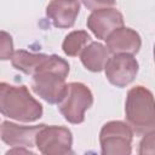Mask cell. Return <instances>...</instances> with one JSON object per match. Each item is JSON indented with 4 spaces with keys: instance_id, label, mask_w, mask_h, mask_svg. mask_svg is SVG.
<instances>
[{
    "instance_id": "e0dca14e",
    "label": "cell",
    "mask_w": 155,
    "mask_h": 155,
    "mask_svg": "<svg viewBox=\"0 0 155 155\" xmlns=\"http://www.w3.org/2000/svg\"><path fill=\"white\" fill-rule=\"evenodd\" d=\"M84 6L87 10H98V8H105V7H111L115 5L116 0H81Z\"/></svg>"
},
{
    "instance_id": "9c48e42d",
    "label": "cell",
    "mask_w": 155,
    "mask_h": 155,
    "mask_svg": "<svg viewBox=\"0 0 155 155\" xmlns=\"http://www.w3.org/2000/svg\"><path fill=\"white\" fill-rule=\"evenodd\" d=\"M41 125L22 126L11 121H2L0 125V138L10 147H24L31 149L35 147V137Z\"/></svg>"
},
{
    "instance_id": "5bb4252c",
    "label": "cell",
    "mask_w": 155,
    "mask_h": 155,
    "mask_svg": "<svg viewBox=\"0 0 155 155\" xmlns=\"http://www.w3.org/2000/svg\"><path fill=\"white\" fill-rule=\"evenodd\" d=\"M92 41L91 35L85 30L70 31L63 40L62 50L69 57H78L81 51Z\"/></svg>"
},
{
    "instance_id": "8fae6325",
    "label": "cell",
    "mask_w": 155,
    "mask_h": 155,
    "mask_svg": "<svg viewBox=\"0 0 155 155\" xmlns=\"http://www.w3.org/2000/svg\"><path fill=\"white\" fill-rule=\"evenodd\" d=\"M79 13L80 0H51L46 6L47 18L59 29L71 28Z\"/></svg>"
},
{
    "instance_id": "ba28073f",
    "label": "cell",
    "mask_w": 155,
    "mask_h": 155,
    "mask_svg": "<svg viewBox=\"0 0 155 155\" xmlns=\"http://www.w3.org/2000/svg\"><path fill=\"white\" fill-rule=\"evenodd\" d=\"M86 24L97 39L105 40L111 31L124 25V16L114 7L98 8L91 12Z\"/></svg>"
},
{
    "instance_id": "52a82bcc",
    "label": "cell",
    "mask_w": 155,
    "mask_h": 155,
    "mask_svg": "<svg viewBox=\"0 0 155 155\" xmlns=\"http://www.w3.org/2000/svg\"><path fill=\"white\" fill-rule=\"evenodd\" d=\"M139 64L132 54L117 53L108 58L104 65V73L108 81L119 87L124 88L130 85L137 76Z\"/></svg>"
},
{
    "instance_id": "277c9868",
    "label": "cell",
    "mask_w": 155,
    "mask_h": 155,
    "mask_svg": "<svg viewBox=\"0 0 155 155\" xmlns=\"http://www.w3.org/2000/svg\"><path fill=\"white\" fill-rule=\"evenodd\" d=\"M93 104V94L91 90L82 82L67 84L65 91L57 103L59 113L64 119L74 125L82 124L85 111Z\"/></svg>"
},
{
    "instance_id": "9a60e30c",
    "label": "cell",
    "mask_w": 155,
    "mask_h": 155,
    "mask_svg": "<svg viewBox=\"0 0 155 155\" xmlns=\"http://www.w3.org/2000/svg\"><path fill=\"white\" fill-rule=\"evenodd\" d=\"M13 53V39L4 30H0V61H8Z\"/></svg>"
},
{
    "instance_id": "30bf717a",
    "label": "cell",
    "mask_w": 155,
    "mask_h": 155,
    "mask_svg": "<svg viewBox=\"0 0 155 155\" xmlns=\"http://www.w3.org/2000/svg\"><path fill=\"white\" fill-rule=\"evenodd\" d=\"M105 47L109 53L117 54V53H126V54H136L139 52L142 46L140 35L128 28V27H120L111 31L105 39Z\"/></svg>"
},
{
    "instance_id": "7c38bea8",
    "label": "cell",
    "mask_w": 155,
    "mask_h": 155,
    "mask_svg": "<svg viewBox=\"0 0 155 155\" xmlns=\"http://www.w3.org/2000/svg\"><path fill=\"white\" fill-rule=\"evenodd\" d=\"M79 56L81 63L87 70L99 73L104 69V65L109 58V52L103 44L98 41H91L85 46Z\"/></svg>"
},
{
    "instance_id": "6da1fadb",
    "label": "cell",
    "mask_w": 155,
    "mask_h": 155,
    "mask_svg": "<svg viewBox=\"0 0 155 155\" xmlns=\"http://www.w3.org/2000/svg\"><path fill=\"white\" fill-rule=\"evenodd\" d=\"M69 71V63L64 58L57 54L48 56L45 63L33 75V92L48 104H57L65 91V79Z\"/></svg>"
},
{
    "instance_id": "8992f818",
    "label": "cell",
    "mask_w": 155,
    "mask_h": 155,
    "mask_svg": "<svg viewBox=\"0 0 155 155\" xmlns=\"http://www.w3.org/2000/svg\"><path fill=\"white\" fill-rule=\"evenodd\" d=\"M35 147L45 155H65L73 153V134L69 128L44 125L35 137Z\"/></svg>"
},
{
    "instance_id": "2e32d148",
    "label": "cell",
    "mask_w": 155,
    "mask_h": 155,
    "mask_svg": "<svg viewBox=\"0 0 155 155\" xmlns=\"http://www.w3.org/2000/svg\"><path fill=\"white\" fill-rule=\"evenodd\" d=\"M154 131L144 134L143 139L139 143V154H153L154 153Z\"/></svg>"
},
{
    "instance_id": "5b68a950",
    "label": "cell",
    "mask_w": 155,
    "mask_h": 155,
    "mask_svg": "<svg viewBox=\"0 0 155 155\" xmlns=\"http://www.w3.org/2000/svg\"><path fill=\"white\" fill-rule=\"evenodd\" d=\"M133 132L131 127L119 120L108 121L99 132L101 151L104 155H130L132 151Z\"/></svg>"
},
{
    "instance_id": "3957f363",
    "label": "cell",
    "mask_w": 155,
    "mask_h": 155,
    "mask_svg": "<svg viewBox=\"0 0 155 155\" xmlns=\"http://www.w3.org/2000/svg\"><path fill=\"white\" fill-rule=\"evenodd\" d=\"M154 97L150 90L137 85L128 90L125 102L126 124L133 134L144 136L155 128Z\"/></svg>"
},
{
    "instance_id": "7a4b0ae2",
    "label": "cell",
    "mask_w": 155,
    "mask_h": 155,
    "mask_svg": "<svg viewBox=\"0 0 155 155\" xmlns=\"http://www.w3.org/2000/svg\"><path fill=\"white\" fill-rule=\"evenodd\" d=\"M0 114L19 122H34L42 116L44 109L27 86L0 82Z\"/></svg>"
},
{
    "instance_id": "4fadbf2b",
    "label": "cell",
    "mask_w": 155,
    "mask_h": 155,
    "mask_svg": "<svg viewBox=\"0 0 155 155\" xmlns=\"http://www.w3.org/2000/svg\"><path fill=\"white\" fill-rule=\"evenodd\" d=\"M47 58L48 54L45 53H31L25 50H17L13 51L11 56V63L15 69L33 76Z\"/></svg>"
},
{
    "instance_id": "ac0fdd59",
    "label": "cell",
    "mask_w": 155,
    "mask_h": 155,
    "mask_svg": "<svg viewBox=\"0 0 155 155\" xmlns=\"http://www.w3.org/2000/svg\"><path fill=\"white\" fill-rule=\"evenodd\" d=\"M6 154H33V150L24 147H13V149L7 150Z\"/></svg>"
}]
</instances>
